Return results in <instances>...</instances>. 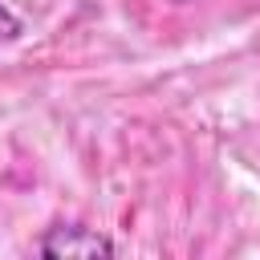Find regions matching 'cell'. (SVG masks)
<instances>
[{
    "label": "cell",
    "mask_w": 260,
    "mask_h": 260,
    "mask_svg": "<svg viewBox=\"0 0 260 260\" xmlns=\"http://www.w3.org/2000/svg\"><path fill=\"white\" fill-rule=\"evenodd\" d=\"M41 256L49 260H85V256H114V240L102 236L98 228H81V223H69V228H53L41 248Z\"/></svg>",
    "instance_id": "6da1fadb"
},
{
    "label": "cell",
    "mask_w": 260,
    "mask_h": 260,
    "mask_svg": "<svg viewBox=\"0 0 260 260\" xmlns=\"http://www.w3.org/2000/svg\"><path fill=\"white\" fill-rule=\"evenodd\" d=\"M16 37H20V20H16V12H12V8H4V4H0V49H4V45H12Z\"/></svg>",
    "instance_id": "7a4b0ae2"
},
{
    "label": "cell",
    "mask_w": 260,
    "mask_h": 260,
    "mask_svg": "<svg viewBox=\"0 0 260 260\" xmlns=\"http://www.w3.org/2000/svg\"><path fill=\"white\" fill-rule=\"evenodd\" d=\"M179 4H187V0H179Z\"/></svg>",
    "instance_id": "3957f363"
}]
</instances>
